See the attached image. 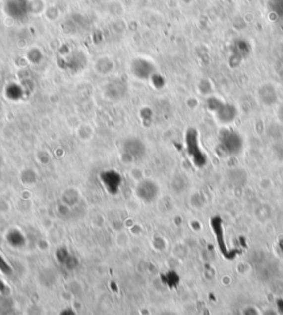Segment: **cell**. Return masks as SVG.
Here are the masks:
<instances>
[{
    "instance_id": "cell-1",
    "label": "cell",
    "mask_w": 283,
    "mask_h": 315,
    "mask_svg": "<svg viewBox=\"0 0 283 315\" xmlns=\"http://www.w3.org/2000/svg\"><path fill=\"white\" fill-rule=\"evenodd\" d=\"M223 143L224 145L226 146V149L231 152V153H237L238 151H240L241 147V140L239 135H237L236 133L233 132H228L226 134H224L223 136Z\"/></svg>"
},
{
    "instance_id": "cell-2",
    "label": "cell",
    "mask_w": 283,
    "mask_h": 315,
    "mask_svg": "<svg viewBox=\"0 0 283 315\" xmlns=\"http://www.w3.org/2000/svg\"><path fill=\"white\" fill-rule=\"evenodd\" d=\"M218 116L220 121L230 122L236 116V111L230 104H220L218 107Z\"/></svg>"
},
{
    "instance_id": "cell-3",
    "label": "cell",
    "mask_w": 283,
    "mask_h": 315,
    "mask_svg": "<svg viewBox=\"0 0 283 315\" xmlns=\"http://www.w3.org/2000/svg\"><path fill=\"white\" fill-rule=\"evenodd\" d=\"M260 98L262 102L266 104L276 102V90L270 87V85H266V87H263V91H260Z\"/></svg>"
},
{
    "instance_id": "cell-4",
    "label": "cell",
    "mask_w": 283,
    "mask_h": 315,
    "mask_svg": "<svg viewBox=\"0 0 283 315\" xmlns=\"http://www.w3.org/2000/svg\"><path fill=\"white\" fill-rule=\"evenodd\" d=\"M272 4L277 15L283 19V0H273Z\"/></svg>"
},
{
    "instance_id": "cell-5",
    "label": "cell",
    "mask_w": 283,
    "mask_h": 315,
    "mask_svg": "<svg viewBox=\"0 0 283 315\" xmlns=\"http://www.w3.org/2000/svg\"><path fill=\"white\" fill-rule=\"evenodd\" d=\"M0 270L6 274H9V272H10V266L6 263V261L3 260V258L1 256H0Z\"/></svg>"
}]
</instances>
